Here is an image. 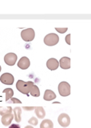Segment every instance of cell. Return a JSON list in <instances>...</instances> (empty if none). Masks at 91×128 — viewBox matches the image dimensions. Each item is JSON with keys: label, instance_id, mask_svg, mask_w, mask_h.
I'll return each instance as SVG.
<instances>
[{"label": "cell", "instance_id": "obj_22", "mask_svg": "<svg viewBox=\"0 0 91 128\" xmlns=\"http://www.w3.org/2000/svg\"><path fill=\"white\" fill-rule=\"evenodd\" d=\"M65 39H66V43L68 44V45H70V34H67V35L66 36Z\"/></svg>", "mask_w": 91, "mask_h": 128}, {"label": "cell", "instance_id": "obj_16", "mask_svg": "<svg viewBox=\"0 0 91 128\" xmlns=\"http://www.w3.org/2000/svg\"><path fill=\"white\" fill-rule=\"evenodd\" d=\"M3 94H6V97H5V100L7 102L12 98V96L14 95V90L11 89V88H6V89L3 90L2 91Z\"/></svg>", "mask_w": 91, "mask_h": 128}, {"label": "cell", "instance_id": "obj_11", "mask_svg": "<svg viewBox=\"0 0 91 128\" xmlns=\"http://www.w3.org/2000/svg\"><path fill=\"white\" fill-rule=\"evenodd\" d=\"M14 118V114L11 113V114H5L3 115L2 117V123L3 124L4 126H10L11 124V122Z\"/></svg>", "mask_w": 91, "mask_h": 128}, {"label": "cell", "instance_id": "obj_5", "mask_svg": "<svg viewBox=\"0 0 91 128\" xmlns=\"http://www.w3.org/2000/svg\"><path fill=\"white\" fill-rule=\"evenodd\" d=\"M58 121L59 125H60L61 126H62V127L66 128L68 126H70V116L67 114L62 113V114H61L60 115L58 116Z\"/></svg>", "mask_w": 91, "mask_h": 128}, {"label": "cell", "instance_id": "obj_14", "mask_svg": "<svg viewBox=\"0 0 91 128\" xmlns=\"http://www.w3.org/2000/svg\"><path fill=\"white\" fill-rule=\"evenodd\" d=\"M14 110V117L15 121L17 122H21V114H22V108L21 107H15L14 109H13Z\"/></svg>", "mask_w": 91, "mask_h": 128}, {"label": "cell", "instance_id": "obj_15", "mask_svg": "<svg viewBox=\"0 0 91 128\" xmlns=\"http://www.w3.org/2000/svg\"><path fill=\"white\" fill-rule=\"evenodd\" d=\"M40 128H54V123L50 119H44L40 124Z\"/></svg>", "mask_w": 91, "mask_h": 128}, {"label": "cell", "instance_id": "obj_18", "mask_svg": "<svg viewBox=\"0 0 91 128\" xmlns=\"http://www.w3.org/2000/svg\"><path fill=\"white\" fill-rule=\"evenodd\" d=\"M30 93L31 95L34 96V97H38V96L40 95V90H39V88L38 87V86L34 84L32 87H31Z\"/></svg>", "mask_w": 91, "mask_h": 128}, {"label": "cell", "instance_id": "obj_21", "mask_svg": "<svg viewBox=\"0 0 91 128\" xmlns=\"http://www.w3.org/2000/svg\"><path fill=\"white\" fill-rule=\"evenodd\" d=\"M10 102H14V103H22V102L19 99H18L16 98H13V97L10 98Z\"/></svg>", "mask_w": 91, "mask_h": 128}, {"label": "cell", "instance_id": "obj_7", "mask_svg": "<svg viewBox=\"0 0 91 128\" xmlns=\"http://www.w3.org/2000/svg\"><path fill=\"white\" fill-rule=\"evenodd\" d=\"M17 58L14 53H8L4 56V62L8 66H14L17 61Z\"/></svg>", "mask_w": 91, "mask_h": 128}, {"label": "cell", "instance_id": "obj_13", "mask_svg": "<svg viewBox=\"0 0 91 128\" xmlns=\"http://www.w3.org/2000/svg\"><path fill=\"white\" fill-rule=\"evenodd\" d=\"M35 114L37 115L38 118H44L46 116V111L42 106H37L35 107Z\"/></svg>", "mask_w": 91, "mask_h": 128}, {"label": "cell", "instance_id": "obj_9", "mask_svg": "<svg viewBox=\"0 0 91 128\" xmlns=\"http://www.w3.org/2000/svg\"><path fill=\"white\" fill-rule=\"evenodd\" d=\"M46 66L50 70H55L58 68L59 62L56 58H50L46 62Z\"/></svg>", "mask_w": 91, "mask_h": 128}, {"label": "cell", "instance_id": "obj_24", "mask_svg": "<svg viewBox=\"0 0 91 128\" xmlns=\"http://www.w3.org/2000/svg\"><path fill=\"white\" fill-rule=\"evenodd\" d=\"M9 128H21V127H20V126L18 125V124L14 123V124H10Z\"/></svg>", "mask_w": 91, "mask_h": 128}, {"label": "cell", "instance_id": "obj_1", "mask_svg": "<svg viewBox=\"0 0 91 128\" xmlns=\"http://www.w3.org/2000/svg\"><path fill=\"white\" fill-rule=\"evenodd\" d=\"M33 85H34V82L31 81L24 82V81H22V80H18L16 83V88L19 92H21V93L29 95L30 89Z\"/></svg>", "mask_w": 91, "mask_h": 128}, {"label": "cell", "instance_id": "obj_3", "mask_svg": "<svg viewBox=\"0 0 91 128\" xmlns=\"http://www.w3.org/2000/svg\"><path fill=\"white\" fill-rule=\"evenodd\" d=\"M58 92L59 94L63 97H66L70 94V86L68 82H62L58 85Z\"/></svg>", "mask_w": 91, "mask_h": 128}, {"label": "cell", "instance_id": "obj_23", "mask_svg": "<svg viewBox=\"0 0 91 128\" xmlns=\"http://www.w3.org/2000/svg\"><path fill=\"white\" fill-rule=\"evenodd\" d=\"M23 110H34L35 109V106H23L22 107Z\"/></svg>", "mask_w": 91, "mask_h": 128}, {"label": "cell", "instance_id": "obj_8", "mask_svg": "<svg viewBox=\"0 0 91 128\" xmlns=\"http://www.w3.org/2000/svg\"><path fill=\"white\" fill-rule=\"evenodd\" d=\"M30 65V62L29 58L24 56V57H22L20 59H19V61L18 62V66L22 70H26L27 68H29Z\"/></svg>", "mask_w": 91, "mask_h": 128}, {"label": "cell", "instance_id": "obj_12", "mask_svg": "<svg viewBox=\"0 0 91 128\" xmlns=\"http://www.w3.org/2000/svg\"><path fill=\"white\" fill-rule=\"evenodd\" d=\"M43 98L46 101H51V100L56 98V94L51 90H46L44 95H43Z\"/></svg>", "mask_w": 91, "mask_h": 128}, {"label": "cell", "instance_id": "obj_26", "mask_svg": "<svg viewBox=\"0 0 91 128\" xmlns=\"http://www.w3.org/2000/svg\"><path fill=\"white\" fill-rule=\"evenodd\" d=\"M0 71H1V66H0Z\"/></svg>", "mask_w": 91, "mask_h": 128}, {"label": "cell", "instance_id": "obj_4", "mask_svg": "<svg viewBox=\"0 0 91 128\" xmlns=\"http://www.w3.org/2000/svg\"><path fill=\"white\" fill-rule=\"evenodd\" d=\"M35 32L32 28H27L21 32V37L25 42H30L34 40Z\"/></svg>", "mask_w": 91, "mask_h": 128}, {"label": "cell", "instance_id": "obj_2", "mask_svg": "<svg viewBox=\"0 0 91 128\" xmlns=\"http://www.w3.org/2000/svg\"><path fill=\"white\" fill-rule=\"evenodd\" d=\"M59 41V37L58 35H57L54 33H50L46 35V37L44 38V43L47 46H52L56 45Z\"/></svg>", "mask_w": 91, "mask_h": 128}, {"label": "cell", "instance_id": "obj_25", "mask_svg": "<svg viewBox=\"0 0 91 128\" xmlns=\"http://www.w3.org/2000/svg\"><path fill=\"white\" fill-rule=\"evenodd\" d=\"M25 128H34L32 126H30V125H29V126H25Z\"/></svg>", "mask_w": 91, "mask_h": 128}, {"label": "cell", "instance_id": "obj_20", "mask_svg": "<svg viewBox=\"0 0 91 128\" xmlns=\"http://www.w3.org/2000/svg\"><path fill=\"white\" fill-rule=\"evenodd\" d=\"M55 30H56L58 32H59V33H61V34H63V33H65V32L67 31V27H65V28H58L56 27L55 28Z\"/></svg>", "mask_w": 91, "mask_h": 128}, {"label": "cell", "instance_id": "obj_17", "mask_svg": "<svg viewBox=\"0 0 91 128\" xmlns=\"http://www.w3.org/2000/svg\"><path fill=\"white\" fill-rule=\"evenodd\" d=\"M12 113V107L11 106H0V115H5Z\"/></svg>", "mask_w": 91, "mask_h": 128}, {"label": "cell", "instance_id": "obj_10", "mask_svg": "<svg viewBox=\"0 0 91 128\" xmlns=\"http://www.w3.org/2000/svg\"><path fill=\"white\" fill-rule=\"evenodd\" d=\"M59 62V66L64 70H67L70 68V58L68 57H62Z\"/></svg>", "mask_w": 91, "mask_h": 128}, {"label": "cell", "instance_id": "obj_19", "mask_svg": "<svg viewBox=\"0 0 91 128\" xmlns=\"http://www.w3.org/2000/svg\"><path fill=\"white\" fill-rule=\"evenodd\" d=\"M29 124L30 126H37L38 123V118L36 117H31V118L29 119L28 121Z\"/></svg>", "mask_w": 91, "mask_h": 128}, {"label": "cell", "instance_id": "obj_6", "mask_svg": "<svg viewBox=\"0 0 91 128\" xmlns=\"http://www.w3.org/2000/svg\"><path fill=\"white\" fill-rule=\"evenodd\" d=\"M0 81L6 85H12L14 81V77L10 73H4L0 77Z\"/></svg>", "mask_w": 91, "mask_h": 128}]
</instances>
